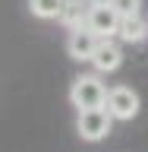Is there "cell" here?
Segmentation results:
<instances>
[{
  "instance_id": "obj_1",
  "label": "cell",
  "mask_w": 148,
  "mask_h": 152,
  "mask_svg": "<svg viewBox=\"0 0 148 152\" xmlns=\"http://www.w3.org/2000/svg\"><path fill=\"white\" fill-rule=\"evenodd\" d=\"M107 86L98 76H79L69 86V102L76 111H88V108H107Z\"/></svg>"
},
{
  "instance_id": "obj_2",
  "label": "cell",
  "mask_w": 148,
  "mask_h": 152,
  "mask_svg": "<svg viewBox=\"0 0 148 152\" xmlns=\"http://www.w3.org/2000/svg\"><path fill=\"white\" fill-rule=\"evenodd\" d=\"M113 127V114L107 108H88V111H79L76 117V130L85 142H101Z\"/></svg>"
},
{
  "instance_id": "obj_3",
  "label": "cell",
  "mask_w": 148,
  "mask_h": 152,
  "mask_svg": "<svg viewBox=\"0 0 148 152\" xmlns=\"http://www.w3.org/2000/svg\"><path fill=\"white\" fill-rule=\"evenodd\" d=\"M139 108L142 102L136 95V89H129V86H113L107 92V111L113 114V121H132L139 114Z\"/></svg>"
},
{
  "instance_id": "obj_4",
  "label": "cell",
  "mask_w": 148,
  "mask_h": 152,
  "mask_svg": "<svg viewBox=\"0 0 148 152\" xmlns=\"http://www.w3.org/2000/svg\"><path fill=\"white\" fill-rule=\"evenodd\" d=\"M120 26H123V16L117 13L113 3H92L88 28H95L101 38H113V35H120Z\"/></svg>"
},
{
  "instance_id": "obj_5",
  "label": "cell",
  "mask_w": 148,
  "mask_h": 152,
  "mask_svg": "<svg viewBox=\"0 0 148 152\" xmlns=\"http://www.w3.org/2000/svg\"><path fill=\"white\" fill-rule=\"evenodd\" d=\"M101 41H104V38L98 35L95 28L82 26V28H73V32H69V38H66V51H69L73 60H92L95 51L101 48Z\"/></svg>"
},
{
  "instance_id": "obj_6",
  "label": "cell",
  "mask_w": 148,
  "mask_h": 152,
  "mask_svg": "<svg viewBox=\"0 0 148 152\" xmlns=\"http://www.w3.org/2000/svg\"><path fill=\"white\" fill-rule=\"evenodd\" d=\"M92 64H95V70H98V73H113V70L123 64V51H120V45H117L113 38H104L101 48L95 51Z\"/></svg>"
},
{
  "instance_id": "obj_7",
  "label": "cell",
  "mask_w": 148,
  "mask_h": 152,
  "mask_svg": "<svg viewBox=\"0 0 148 152\" xmlns=\"http://www.w3.org/2000/svg\"><path fill=\"white\" fill-rule=\"evenodd\" d=\"M88 10H92V0H66L63 13H60V22L69 32L73 28H82V26H88Z\"/></svg>"
},
{
  "instance_id": "obj_8",
  "label": "cell",
  "mask_w": 148,
  "mask_h": 152,
  "mask_svg": "<svg viewBox=\"0 0 148 152\" xmlns=\"http://www.w3.org/2000/svg\"><path fill=\"white\" fill-rule=\"evenodd\" d=\"M120 38L126 41V45H139L142 38H148V22L142 16H129V19H123V26H120Z\"/></svg>"
},
{
  "instance_id": "obj_9",
  "label": "cell",
  "mask_w": 148,
  "mask_h": 152,
  "mask_svg": "<svg viewBox=\"0 0 148 152\" xmlns=\"http://www.w3.org/2000/svg\"><path fill=\"white\" fill-rule=\"evenodd\" d=\"M63 3L66 0H28V10H32V16H38V19H60Z\"/></svg>"
},
{
  "instance_id": "obj_10",
  "label": "cell",
  "mask_w": 148,
  "mask_h": 152,
  "mask_svg": "<svg viewBox=\"0 0 148 152\" xmlns=\"http://www.w3.org/2000/svg\"><path fill=\"white\" fill-rule=\"evenodd\" d=\"M113 7H117V13H120L123 19H129V16H139V7H142V0H110Z\"/></svg>"
},
{
  "instance_id": "obj_11",
  "label": "cell",
  "mask_w": 148,
  "mask_h": 152,
  "mask_svg": "<svg viewBox=\"0 0 148 152\" xmlns=\"http://www.w3.org/2000/svg\"><path fill=\"white\" fill-rule=\"evenodd\" d=\"M92 3H110V0H92Z\"/></svg>"
}]
</instances>
